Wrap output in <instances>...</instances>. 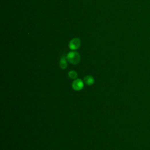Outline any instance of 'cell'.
I'll return each mask as SVG.
<instances>
[{"instance_id":"8992f818","label":"cell","mask_w":150,"mask_h":150,"mask_svg":"<svg viewBox=\"0 0 150 150\" xmlns=\"http://www.w3.org/2000/svg\"><path fill=\"white\" fill-rule=\"evenodd\" d=\"M68 76L69 77L72 79H76L77 77V73L76 71H71L70 72H69L68 73Z\"/></svg>"},{"instance_id":"6da1fadb","label":"cell","mask_w":150,"mask_h":150,"mask_svg":"<svg viewBox=\"0 0 150 150\" xmlns=\"http://www.w3.org/2000/svg\"><path fill=\"white\" fill-rule=\"evenodd\" d=\"M67 61L72 65H77L80 62V54L76 51H71L67 53L66 56Z\"/></svg>"},{"instance_id":"277c9868","label":"cell","mask_w":150,"mask_h":150,"mask_svg":"<svg viewBox=\"0 0 150 150\" xmlns=\"http://www.w3.org/2000/svg\"><path fill=\"white\" fill-rule=\"evenodd\" d=\"M83 81L86 85H87L88 86H91L94 84V79L93 76H91L90 75H87L84 77Z\"/></svg>"},{"instance_id":"7a4b0ae2","label":"cell","mask_w":150,"mask_h":150,"mask_svg":"<svg viewBox=\"0 0 150 150\" xmlns=\"http://www.w3.org/2000/svg\"><path fill=\"white\" fill-rule=\"evenodd\" d=\"M84 83H85L83 80L80 79H76L73 81L72 86L73 90L75 91H80L83 89L84 87Z\"/></svg>"},{"instance_id":"5b68a950","label":"cell","mask_w":150,"mask_h":150,"mask_svg":"<svg viewBox=\"0 0 150 150\" xmlns=\"http://www.w3.org/2000/svg\"><path fill=\"white\" fill-rule=\"evenodd\" d=\"M67 59L66 57L65 56H63L60 60L59 65L62 69H65L67 66Z\"/></svg>"},{"instance_id":"3957f363","label":"cell","mask_w":150,"mask_h":150,"mask_svg":"<svg viewBox=\"0 0 150 150\" xmlns=\"http://www.w3.org/2000/svg\"><path fill=\"white\" fill-rule=\"evenodd\" d=\"M80 45H81L80 39L79 38H76L72 39L71 40L69 44V47L71 50H75L79 49L80 48Z\"/></svg>"}]
</instances>
